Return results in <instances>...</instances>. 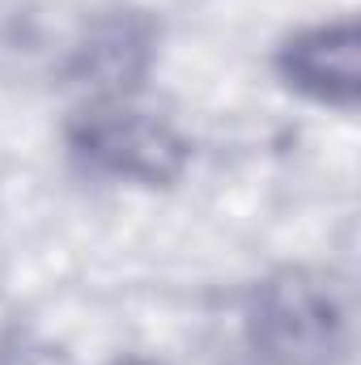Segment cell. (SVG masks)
<instances>
[{
  "mask_svg": "<svg viewBox=\"0 0 361 365\" xmlns=\"http://www.w3.org/2000/svg\"><path fill=\"white\" fill-rule=\"evenodd\" d=\"M243 336L260 365H345L353 353L349 289L319 268H276L243 302Z\"/></svg>",
  "mask_w": 361,
  "mask_h": 365,
  "instance_id": "6da1fadb",
  "label": "cell"
},
{
  "mask_svg": "<svg viewBox=\"0 0 361 365\" xmlns=\"http://www.w3.org/2000/svg\"><path fill=\"white\" fill-rule=\"evenodd\" d=\"M64 145L86 175L128 187H175L191 166V136L132 93L90 98L64 123Z\"/></svg>",
  "mask_w": 361,
  "mask_h": 365,
  "instance_id": "7a4b0ae2",
  "label": "cell"
},
{
  "mask_svg": "<svg viewBox=\"0 0 361 365\" xmlns=\"http://www.w3.org/2000/svg\"><path fill=\"white\" fill-rule=\"evenodd\" d=\"M272 73L289 93L319 110L353 115L361 102V30L357 17H323L285 34L272 51Z\"/></svg>",
  "mask_w": 361,
  "mask_h": 365,
  "instance_id": "3957f363",
  "label": "cell"
},
{
  "mask_svg": "<svg viewBox=\"0 0 361 365\" xmlns=\"http://www.w3.org/2000/svg\"><path fill=\"white\" fill-rule=\"evenodd\" d=\"M111 365H162V361H153V357H119V361H111Z\"/></svg>",
  "mask_w": 361,
  "mask_h": 365,
  "instance_id": "277c9868",
  "label": "cell"
}]
</instances>
